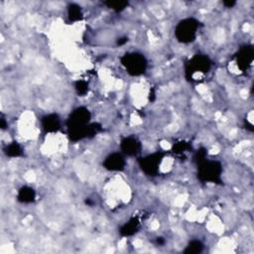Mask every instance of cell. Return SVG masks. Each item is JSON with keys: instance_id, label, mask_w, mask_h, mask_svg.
I'll list each match as a JSON object with an SVG mask.
<instances>
[{"instance_id": "cell-12", "label": "cell", "mask_w": 254, "mask_h": 254, "mask_svg": "<svg viewBox=\"0 0 254 254\" xmlns=\"http://www.w3.org/2000/svg\"><path fill=\"white\" fill-rule=\"evenodd\" d=\"M36 199V191L33 188L23 186L18 190L17 200L22 203H31Z\"/></svg>"}, {"instance_id": "cell-20", "label": "cell", "mask_w": 254, "mask_h": 254, "mask_svg": "<svg viewBox=\"0 0 254 254\" xmlns=\"http://www.w3.org/2000/svg\"><path fill=\"white\" fill-rule=\"evenodd\" d=\"M128 41V39L127 38H123V39H118V42H117V45H119V46H121V45H123V44H125L126 42Z\"/></svg>"}, {"instance_id": "cell-2", "label": "cell", "mask_w": 254, "mask_h": 254, "mask_svg": "<svg viewBox=\"0 0 254 254\" xmlns=\"http://www.w3.org/2000/svg\"><path fill=\"white\" fill-rule=\"evenodd\" d=\"M212 62L206 55H194L185 64V75L190 81H197L211 68Z\"/></svg>"}, {"instance_id": "cell-18", "label": "cell", "mask_w": 254, "mask_h": 254, "mask_svg": "<svg viewBox=\"0 0 254 254\" xmlns=\"http://www.w3.org/2000/svg\"><path fill=\"white\" fill-rule=\"evenodd\" d=\"M74 88L78 95H85L88 92V83L85 80L78 79L74 82Z\"/></svg>"}, {"instance_id": "cell-16", "label": "cell", "mask_w": 254, "mask_h": 254, "mask_svg": "<svg viewBox=\"0 0 254 254\" xmlns=\"http://www.w3.org/2000/svg\"><path fill=\"white\" fill-rule=\"evenodd\" d=\"M203 250V244L199 240H191L184 250L187 254H198Z\"/></svg>"}, {"instance_id": "cell-13", "label": "cell", "mask_w": 254, "mask_h": 254, "mask_svg": "<svg viewBox=\"0 0 254 254\" xmlns=\"http://www.w3.org/2000/svg\"><path fill=\"white\" fill-rule=\"evenodd\" d=\"M67 18L70 22H77L83 18L82 10L79 5L70 3L67 6Z\"/></svg>"}, {"instance_id": "cell-15", "label": "cell", "mask_w": 254, "mask_h": 254, "mask_svg": "<svg viewBox=\"0 0 254 254\" xmlns=\"http://www.w3.org/2000/svg\"><path fill=\"white\" fill-rule=\"evenodd\" d=\"M190 144L187 141H184V140H181V141H178L176 143L173 144V147H172V152L176 155H184L186 152H188L190 149Z\"/></svg>"}, {"instance_id": "cell-1", "label": "cell", "mask_w": 254, "mask_h": 254, "mask_svg": "<svg viewBox=\"0 0 254 254\" xmlns=\"http://www.w3.org/2000/svg\"><path fill=\"white\" fill-rule=\"evenodd\" d=\"M91 113L83 106L73 109L67 120V134L71 141L77 142L84 138H91L101 131V125L90 122Z\"/></svg>"}, {"instance_id": "cell-19", "label": "cell", "mask_w": 254, "mask_h": 254, "mask_svg": "<svg viewBox=\"0 0 254 254\" xmlns=\"http://www.w3.org/2000/svg\"><path fill=\"white\" fill-rule=\"evenodd\" d=\"M223 4H224V6H226L227 8H230V7H233V6L236 4V2H235V1H224Z\"/></svg>"}, {"instance_id": "cell-11", "label": "cell", "mask_w": 254, "mask_h": 254, "mask_svg": "<svg viewBox=\"0 0 254 254\" xmlns=\"http://www.w3.org/2000/svg\"><path fill=\"white\" fill-rule=\"evenodd\" d=\"M139 227H140V219L137 216H133L120 227L119 233L123 237L132 236L138 231Z\"/></svg>"}, {"instance_id": "cell-6", "label": "cell", "mask_w": 254, "mask_h": 254, "mask_svg": "<svg viewBox=\"0 0 254 254\" xmlns=\"http://www.w3.org/2000/svg\"><path fill=\"white\" fill-rule=\"evenodd\" d=\"M165 154L163 152H155L139 159V167L144 174L150 177H155L159 174L161 163Z\"/></svg>"}, {"instance_id": "cell-3", "label": "cell", "mask_w": 254, "mask_h": 254, "mask_svg": "<svg viewBox=\"0 0 254 254\" xmlns=\"http://www.w3.org/2000/svg\"><path fill=\"white\" fill-rule=\"evenodd\" d=\"M197 165V178L203 183L221 184L222 166L220 162L215 160H208L207 158Z\"/></svg>"}, {"instance_id": "cell-10", "label": "cell", "mask_w": 254, "mask_h": 254, "mask_svg": "<svg viewBox=\"0 0 254 254\" xmlns=\"http://www.w3.org/2000/svg\"><path fill=\"white\" fill-rule=\"evenodd\" d=\"M41 125L46 134L57 133L61 129V119L56 113L46 114L41 119Z\"/></svg>"}, {"instance_id": "cell-8", "label": "cell", "mask_w": 254, "mask_h": 254, "mask_svg": "<svg viewBox=\"0 0 254 254\" xmlns=\"http://www.w3.org/2000/svg\"><path fill=\"white\" fill-rule=\"evenodd\" d=\"M126 161L121 153H111L103 161V167L111 172H121L125 169Z\"/></svg>"}, {"instance_id": "cell-9", "label": "cell", "mask_w": 254, "mask_h": 254, "mask_svg": "<svg viewBox=\"0 0 254 254\" xmlns=\"http://www.w3.org/2000/svg\"><path fill=\"white\" fill-rule=\"evenodd\" d=\"M120 148L123 154L133 157L140 153L141 151V143L134 136L124 137L120 142Z\"/></svg>"}, {"instance_id": "cell-17", "label": "cell", "mask_w": 254, "mask_h": 254, "mask_svg": "<svg viewBox=\"0 0 254 254\" xmlns=\"http://www.w3.org/2000/svg\"><path fill=\"white\" fill-rule=\"evenodd\" d=\"M104 4L108 8H110L116 12H121L128 6L129 3H128V1H106V2H104Z\"/></svg>"}, {"instance_id": "cell-14", "label": "cell", "mask_w": 254, "mask_h": 254, "mask_svg": "<svg viewBox=\"0 0 254 254\" xmlns=\"http://www.w3.org/2000/svg\"><path fill=\"white\" fill-rule=\"evenodd\" d=\"M4 153L8 157L17 158V157H20L23 155V149L17 142H12L5 147Z\"/></svg>"}, {"instance_id": "cell-4", "label": "cell", "mask_w": 254, "mask_h": 254, "mask_svg": "<svg viewBox=\"0 0 254 254\" xmlns=\"http://www.w3.org/2000/svg\"><path fill=\"white\" fill-rule=\"evenodd\" d=\"M199 22L194 18L181 20L175 28V37L182 44L192 43L196 39Z\"/></svg>"}, {"instance_id": "cell-5", "label": "cell", "mask_w": 254, "mask_h": 254, "mask_svg": "<svg viewBox=\"0 0 254 254\" xmlns=\"http://www.w3.org/2000/svg\"><path fill=\"white\" fill-rule=\"evenodd\" d=\"M120 62L127 73L132 76L142 75L148 66V62L144 55L137 52L126 53L121 57Z\"/></svg>"}, {"instance_id": "cell-7", "label": "cell", "mask_w": 254, "mask_h": 254, "mask_svg": "<svg viewBox=\"0 0 254 254\" xmlns=\"http://www.w3.org/2000/svg\"><path fill=\"white\" fill-rule=\"evenodd\" d=\"M237 67L241 71H246L252 65L254 61V49L252 46L245 45L239 49L235 56Z\"/></svg>"}]
</instances>
